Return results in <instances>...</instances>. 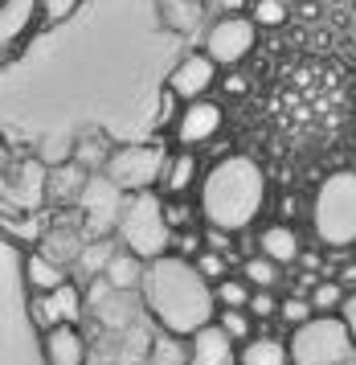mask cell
<instances>
[{
    "instance_id": "1",
    "label": "cell",
    "mask_w": 356,
    "mask_h": 365,
    "mask_svg": "<svg viewBox=\"0 0 356 365\" xmlns=\"http://www.w3.org/2000/svg\"><path fill=\"white\" fill-rule=\"evenodd\" d=\"M140 304L156 320V329H164L177 341H189L197 329L213 324V312H217L209 283L193 271V263H184L177 255L147 263L144 283H140Z\"/></svg>"
},
{
    "instance_id": "2",
    "label": "cell",
    "mask_w": 356,
    "mask_h": 365,
    "mask_svg": "<svg viewBox=\"0 0 356 365\" xmlns=\"http://www.w3.org/2000/svg\"><path fill=\"white\" fill-rule=\"evenodd\" d=\"M266 173L254 156H217L197 189V205H201V222L205 226H221L229 234L254 230V222L266 210Z\"/></svg>"
},
{
    "instance_id": "3",
    "label": "cell",
    "mask_w": 356,
    "mask_h": 365,
    "mask_svg": "<svg viewBox=\"0 0 356 365\" xmlns=\"http://www.w3.org/2000/svg\"><path fill=\"white\" fill-rule=\"evenodd\" d=\"M308 222L324 250H356V173H328L320 189L308 197Z\"/></svg>"
},
{
    "instance_id": "4",
    "label": "cell",
    "mask_w": 356,
    "mask_h": 365,
    "mask_svg": "<svg viewBox=\"0 0 356 365\" xmlns=\"http://www.w3.org/2000/svg\"><path fill=\"white\" fill-rule=\"evenodd\" d=\"M119 247L140 255L144 263H156L168 255V242H172V230L164 222V197L160 193H135L123 205V217H119Z\"/></svg>"
},
{
    "instance_id": "5",
    "label": "cell",
    "mask_w": 356,
    "mask_h": 365,
    "mask_svg": "<svg viewBox=\"0 0 356 365\" xmlns=\"http://www.w3.org/2000/svg\"><path fill=\"white\" fill-rule=\"evenodd\" d=\"M164 160H168V148L164 144H123V148L111 152L103 177L115 181L127 197H135V193H156L160 189Z\"/></svg>"
},
{
    "instance_id": "6",
    "label": "cell",
    "mask_w": 356,
    "mask_h": 365,
    "mask_svg": "<svg viewBox=\"0 0 356 365\" xmlns=\"http://www.w3.org/2000/svg\"><path fill=\"white\" fill-rule=\"evenodd\" d=\"M258 25L246 17V13H217V17L205 25V41L201 50L209 53L217 70H238L246 66V58L258 50Z\"/></svg>"
},
{
    "instance_id": "7",
    "label": "cell",
    "mask_w": 356,
    "mask_h": 365,
    "mask_svg": "<svg viewBox=\"0 0 356 365\" xmlns=\"http://www.w3.org/2000/svg\"><path fill=\"white\" fill-rule=\"evenodd\" d=\"M123 205H127V193H123L115 181H107L103 173H95V177H90V185L82 189L78 205H74L82 234H86V238H111V234L119 230Z\"/></svg>"
},
{
    "instance_id": "8",
    "label": "cell",
    "mask_w": 356,
    "mask_h": 365,
    "mask_svg": "<svg viewBox=\"0 0 356 365\" xmlns=\"http://www.w3.org/2000/svg\"><path fill=\"white\" fill-rule=\"evenodd\" d=\"M226 132V107L213 99H197V103H184L180 107L177 123H172V148H189V152H205Z\"/></svg>"
},
{
    "instance_id": "9",
    "label": "cell",
    "mask_w": 356,
    "mask_h": 365,
    "mask_svg": "<svg viewBox=\"0 0 356 365\" xmlns=\"http://www.w3.org/2000/svg\"><path fill=\"white\" fill-rule=\"evenodd\" d=\"M46 173L49 168L37 156L16 152L9 173H4V181H9V205H4V214H41V210H49L46 205Z\"/></svg>"
},
{
    "instance_id": "10",
    "label": "cell",
    "mask_w": 356,
    "mask_h": 365,
    "mask_svg": "<svg viewBox=\"0 0 356 365\" xmlns=\"http://www.w3.org/2000/svg\"><path fill=\"white\" fill-rule=\"evenodd\" d=\"M217 78H221L217 62H213L205 50H193V53H184L177 66H172L164 91H172L180 103H197V99H209L213 91H217Z\"/></svg>"
},
{
    "instance_id": "11",
    "label": "cell",
    "mask_w": 356,
    "mask_h": 365,
    "mask_svg": "<svg viewBox=\"0 0 356 365\" xmlns=\"http://www.w3.org/2000/svg\"><path fill=\"white\" fill-rule=\"evenodd\" d=\"M86 316V296L74 279L58 287V292H46V296H29V320L37 332L53 329V324H78Z\"/></svg>"
},
{
    "instance_id": "12",
    "label": "cell",
    "mask_w": 356,
    "mask_h": 365,
    "mask_svg": "<svg viewBox=\"0 0 356 365\" xmlns=\"http://www.w3.org/2000/svg\"><path fill=\"white\" fill-rule=\"evenodd\" d=\"M201 177H205V165H201V152L189 148H168V160H164L160 173V197H197L201 189Z\"/></svg>"
},
{
    "instance_id": "13",
    "label": "cell",
    "mask_w": 356,
    "mask_h": 365,
    "mask_svg": "<svg viewBox=\"0 0 356 365\" xmlns=\"http://www.w3.org/2000/svg\"><path fill=\"white\" fill-rule=\"evenodd\" d=\"M41 365H86L90 361V341L82 324H53V329L41 332Z\"/></svg>"
},
{
    "instance_id": "14",
    "label": "cell",
    "mask_w": 356,
    "mask_h": 365,
    "mask_svg": "<svg viewBox=\"0 0 356 365\" xmlns=\"http://www.w3.org/2000/svg\"><path fill=\"white\" fill-rule=\"evenodd\" d=\"M254 247H258V255H266L271 263H278L283 271H291L308 242H303V230L291 226V222H266V226L254 230Z\"/></svg>"
},
{
    "instance_id": "15",
    "label": "cell",
    "mask_w": 356,
    "mask_h": 365,
    "mask_svg": "<svg viewBox=\"0 0 356 365\" xmlns=\"http://www.w3.org/2000/svg\"><path fill=\"white\" fill-rule=\"evenodd\" d=\"M184 365H238V345L217 324H205L184 341Z\"/></svg>"
},
{
    "instance_id": "16",
    "label": "cell",
    "mask_w": 356,
    "mask_h": 365,
    "mask_svg": "<svg viewBox=\"0 0 356 365\" xmlns=\"http://www.w3.org/2000/svg\"><path fill=\"white\" fill-rule=\"evenodd\" d=\"M86 185H90V173L82 165H74V160L53 165L46 173V205L49 210H74Z\"/></svg>"
},
{
    "instance_id": "17",
    "label": "cell",
    "mask_w": 356,
    "mask_h": 365,
    "mask_svg": "<svg viewBox=\"0 0 356 365\" xmlns=\"http://www.w3.org/2000/svg\"><path fill=\"white\" fill-rule=\"evenodd\" d=\"M21 279L29 287V296H46V292H58L70 283V271L58 267L53 259H46L41 250H25L21 255Z\"/></svg>"
},
{
    "instance_id": "18",
    "label": "cell",
    "mask_w": 356,
    "mask_h": 365,
    "mask_svg": "<svg viewBox=\"0 0 356 365\" xmlns=\"http://www.w3.org/2000/svg\"><path fill=\"white\" fill-rule=\"evenodd\" d=\"M295 349L278 332H254L246 345H238V365H291Z\"/></svg>"
},
{
    "instance_id": "19",
    "label": "cell",
    "mask_w": 356,
    "mask_h": 365,
    "mask_svg": "<svg viewBox=\"0 0 356 365\" xmlns=\"http://www.w3.org/2000/svg\"><path fill=\"white\" fill-rule=\"evenodd\" d=\"M144 271L147 263L140 259V255H131V250H115L111 263H107V271H103V283L111 287V292H131V296H140V283H144Z\"/></svg>"
},
{
    "instance_id": "20",
    "label": "cell",
    "mask_w": 356,
    "mask_h": 365,
    "mask_svg": "<svg viewBox=\"0 0 356 365\" xmlns=\"http://www.w3.org/2000/svg\"><path fill=\"white\" fill-rule=\"evenodd\" d=\"M111 152H115L111 140L98 132V128H90V132H78V135H74V156H70V160H74V165H82L90 177H95V173H103V168H107Z\"/></svg>"
},
{
    "instance_id": "21",
    "label": "cell",
    "mask_w": 356,
    "mask_h": 365,
    "mask_svg": "<svg viewBox=\"0 0 356 365\" xmlns=\"http://www.w3.org/2000/svg\"><path fill=\"white\" fill-rule=\"evenodd\" d=\"M238 275H242L254 292H283V279H287V271L278 263H271L266 255H250L238 263Z\"/></svg>"
},
{
    "instance_id": "22",
    "label": "cell",
    "mask_w": 356,
    "mask_h": 365,
    "mask_svg": "<svg viewBox=\"0 0 356 365\" xmlns=\"http://www.w3.org/2000/svg\"><path fill=\"white\" fill-rule=\"evenodd\" d=\"M164 25L177 34H193L197 25H205V0H160Z\"/></svg>"
},
{
    "instance_id": "23",
    "label": "cell",
    "mask_w": 356,
    "mask_h": 365,
    "mask_svg": "<svg viewBox=\"0 0 356 365\" xmlns=\"http://www.w3.org/2000/svg\"><path fill=\"white\" fill-rule=\"evenodd\" d=\"M311 320H315V312H311V299L308 296H291V292H283V299H278V329L287 332H299L308 329Z\"/></svg>"
},
{
    "instance_id": "24",
    "label": "cell",
    "mask_w": 356,
    "mask_h": 365,
    "mask_svg": "<svg viewBox=\"0 0 356 365\" xmlns=\"http://www.w3.org/2000/svg\"><path fill=\"white\" fill-rule=\"evenodd\" d=\"M213 324L226 332L234 345H246V341L258 332V324L250 320V312H246V308H217V312H213Z\"/></svg>"
},
{
    "instance_id": "25",
    "label": "cell",
    "mask_w": 356,
    "mask_h": 365,
    "mask_svg": "<svg viewBox=\"0 0 356 365\" xmlns=\"http://www.w3.org/2000/svg\"><path fill=\"white\" fill-rule=\"evenodd\" d=\"M308 299H311V312L324 320V316H336L344 304H348V292H344V287L332 279V275H324V279L311 287V296H308Z\"/></svg>"
},
{
    "instance_id": "26",
    "label": "cell",
    "mask_w": 356,
    "mask_h": 365,
    "mask_svg": "<svg viewBox=\"0 0 356 365\" xmlns=\"http://www.w3.org/2000/svg\"><path fill=\"white\" fill-rule=\"evenodd\" d=\"M164 222H168V230H193V226H205L201 222V205L197 197H164Z\"/></svg>"
},
{
    "instance_id": "27",
    "label": "cell",
    "mask_w": 356,
    "mask_h": 365,
    "mask_svg": "<svg viewBox=\"0 0 356 365\" xmlns=\"http://www.w3.org/2000/svg\"><path fill=\"white\" fill-rule=\"evenodd\" d=\"M213 308H246L250 304V296H254V287L234 271V275H226L221 283H213Z\"/></svg>"
},
{
    "instance_id": "28",
    "label": "cell",
    "mask_w": 356,
    "mask_h": 365,
    "mask_svg": "<svg viewBox=\"0 0 356 365\" xmlns=\"http://www.w3.org/2000/svg\"><path fill=\"white\" fill-rule=\"evenodd\" d=\"M246 17L262 29H283L287 21H291V9H287V0H250V9H246Z\"/></svg>"
},
{
    "instance_id": "29",
    "label": "cell",
    "mask_w": 356,
    "mask_h": 365,
    "mask_svg": "<svg viewBox=\"0 0 356 365\" xmlns=\"http://www.w3.org/2000/svg\"><path fill=\"white\" fill-rule=\"evenodd\" d=\"M70 156H74V135L70 132H53V135H41V140H37V160L46 168L66 165Z\"/></svg>"
},
{
    "instance_id": "30",
    "label": "cell",
    "mask_w": 356,
    "mask_h": 365,
    "mask_svg": "<svg viewBox=\"0 0 356 365\" xmlns=\"http://www.w3.org/2000/svg\"><path fill=\"white\" fill-rule=\"evenodd\" d=\"M193 271L213 287V283H221L226 275H234V263H229L226 255H217V250H201V255L193 259Z\"/></svg>"
},
{
    "instance_id": "31",
    "label": "cell",
    "mask_w": 356,
    "mask_h": 365,
    "mask_svg": "<svg viewBox=\"0 0 356 365\" xmlns=\"http://www.w3.org/2000/svg\"><path fill=\"white\" fill-rule=\"evenodd\" d=\"M278 299H283V292H254V296H250L246 312H250V320H254L258 329L278 320Z\"/></svg>"
},
{
    "instance_id": "32",
    "label": "cell",
    "mask_w": 356,
    "mask_h": 365,
    "mask_svg": "<svg viewBox=\"0 0 356 365\" xmlns=\"http://www.w3.org/2000/svg\"><path fill=\"white\" fill-rule=\"evenodd\" d=\"M82 0H37V21L41 25H62V21H70L74 13H78Z\"/></svg>"
},
{
    "instance_id": "33",
    "label": "cell",
    "mask_w": 356,
    "mask_h": 365,
    "mask_svg": "<svg viewBox=\"0 0 356 365\" xmlns=\"http://www.w3.org/2000/svg\"><path fill=\"white\" fill-rule=\"evenodd\" d=\"M201 250H205V242H201V226H193V230H177L172 234V242H168V255H177V259H184V263H193Z\"/></svg>"
},
{
    "instance_id": "34",
    "label": "cell",
    "mask_w": 356,
    "mask_h": 365,
    "mask_svg": "<svg viewBox=\"0 0 356 365\" xmlns=\"http://www.w3.org/2000/svg\"><path fill=\"white\" fill-rule=\"evenodd\" d=\"M275 222H308V197L303 193H287V197H278V217Z\"/></svg>"
},
{
    "instance_id": "35",
    "label": "cell",
    "mask_w": 356,
    "mask_h": 365,
    "mask_svg": "<svg viewBox=\"0 0 356 365\" xmlns=\"http://www.w3.org/2000/svg\"><path fill=\"white\" fill-rule=\"evenodd\" d=\"M217 91L229 95V99H242L246 91H250V78H246V70H221V78H217Z\"/></svg>"
},
{
    "instance_id": "36",
    "label": "cell",
    "mask_w": 356,
    "mask_h": 365,
    "mask_svg": "<svg viewBox=\"0 0 356 365\" xmlns=\"http://www.w3.org/2000/svg\"><path fill=\"white\" fill-rule=\"evenodd\" d=\"M180 107H184V103H180L172 91H164V95H160V111H156V128H160V132H172V123H177Z\"/></svg>"
},
{
    "instance_id": "37",
    "label": "cell",
    "mask_w": 356,
    "mask_h": 365,
    "mask_svg": "<svg viewBox=\"0 0 356 365\" xmlns=\"http://www.w3.org/2000/svg\"><path fill=\"white\" fill-rule=\"evenodd\" d=\"M332 279L340 283V287H344V292H348V296H352V292H356V250H352V255H348V259H344L340 267H336V271H332Z\"/></svg>"
},
{
    "instance_id": "38",
    "label": "cell",
    "mask_w": 356,
    "mask_h": 365,
    "mask_svg": "<svg viewBox=\"0 0 356 365\" xmlns=\"http://www.w3.org/2000/svg\"><path fill=\"white\" fill-rule=\"evenodd\" d=\"M9 165H13V148H9V140L0 135V173H9Z\"/></svg>"
},
{
    "instance_id": "39",
    "label": "cell",
    "mask_w": 356,
    "mask_h": 365,
    "mask_svg": "<svg viewBox=\"0 0 356 365\" xmlns=\"http://www.w3.org/2000/svg\"><path fill=\"white\" fill-rule=\"evenodd\" d=\"M250 0H221V13H246Z\"/></svg>"
},
{
    "instance_id": "40",
    "label": "cell",
    "mask_w": 356,
    "mask_h": 365,
    "mask_svg": "<svg viewBox=\"0 0 356 365\" xmlns=\"http://www.w3.org/2000/svg\"><path fill=\"white\" fill-rule=\"evenodd\" d=\"M4 205H9V181H4V173H0V214H4Z\"/></svg>"
},
{
    "instance_id": "41",
    "label": "cell",
    "mask_w": 356,
    "mask_h": 365,
    "mask_svg": "<svg viewBox=\"0 0 356 365\" xmlns=\"http://www.w3.org/2000/svg\"><path fill=\"white\" fill-rule=\"evenodd\" d=\"M0 4H4V0H0Z\"/></svg>"
}]
</instances>
